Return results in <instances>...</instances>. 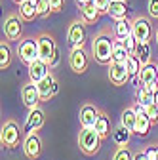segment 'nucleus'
<instances>
[{"mask_svg":"<svg viewBox=\"0 0 158 160\" xmlns=\"http://www.w3.org/2000/svg\"><path fill=\"white\" fill-rule=\"evenodd\" d=\"M112 48H114V40H111V36L103 34H97L91 42V53L93 59L101 65H109L112 63Z\"/></svg>","mask_w":158,"mask_h":160,"instance_id":"obj_1","label":"nucleus"},{"mask_svg":"<svg viewBox=\"0 0 158 160\" xmlns=\"http://www.w3.org/2000/svg\"><path fill=\"white\" fill-rule=\"evenodd\" d=\"M101 135L95 132V128H82L80 135H78V147L84 154H95L101 147Z\"/></svg>","mask_w":158,"mask_h":160,"instance_id":"obj_2","label":"nucleus"},{"mask_svg":"<svg viewBox=\"0 0 158 160\" xmlns=\"http://www.w3.org/2000/svg\"><path fill=\"white\" fill-rule=\"evenodd\" d=\"M17 55L25 65H31L34 59H38V38L21 40V42H19V48H17Z\"/></svg>","mask_w":158,"mask_h":160,"instance_id":"obj_3","label":"nucleus"},{"mask_svg":"<svg viewBox=\"0 0 158 160\" xmlns=\"http://www.w3.org/2000/svg\"><path fill=\"white\" fill-rule=\"evenodd\" d=\"M86 38H88V31H86V23L84 21H74L69 27L67 40H69V44L72 48H82L84 42H86Z\"/></svg>","mask_w":158,"mask_h":160,"instance_id":"obj_4","label":"nucleus"},{"mask_svg":"<svg viewBox=\"0 0 158 160\" xmlns=\"http://www.w3.org/2000/svg\"><path fill=\"white\" fill-rule=\"evenodd\" d=\"M0 139H2V145L8 149H13L19 145V139H21V130L15 122H6L2 126V133H0Z\"/></svg>","mask_w":158,"mask_h":160,"instance_id":"obj_5","label":"nucleus"},{"mask_svg":"<svg viewBox=\"0 0 158 160\" xmlns=\"http://www.w3.org/2000/svg\"><path fill=\"white\" fill-rule=\"evenodd\" d=\"M109 80L114 86H124L130 80V71L126 67V63H109Z\"/></svg>","mask_w":158,"mask_h":160,"instance_id":"obj_6","label":"nucleus"},{"mask_svg":"<svg viewBox=\"0 0 158 160\" xmlns=\"http://www.w3.org/2000/svg\"><path fill=\"white\" fill-rule=\"evenodd\" d=\"M55 52H57V46H55V42H53L52 36H48V34L38 36V57H40L42 61L52 63Z\"/></svg>","mask_w":158,"mask_h":160,"instance_id":"obj_7","label":"nucleus"},{"mask_svg":"<svg viewBox=\"0 0 158 160\" xmlns=\"http://www.w3.org/2000/svg\"><path fill=\"white\" fill-rule=\"evenodd\" d=\"M69 65H71V69H72L74 72H78V74L86 72V69H88V65H90L88 53H86L82 48H72V52H71V55H69Z\"/></svg>","mask_w":158,"mask_h":160,"instance_id":"obj_8","label":"nucleus"},{"mask_svg":"<svg viewBox=\"0 0 158 160\" xmlns=\"http://www.w3.org/2000/svg\"><path fill=\"white\" fill-rule=\"evenodd\" d=\"M23 151H25V156L31 158V160H36L38 156H40V152H42V141H40V137H38L36 132L27 133L25 143H23Z\"/></svg>","mask_w":158,"mask_h":160,"instance_id":"obj_9","label":"nucleus"},{"mask_svg":"<svg viewBox=\"0 0 158 160\" xmlns=\"http://www.w3.org/2000/svg\"><path fill=\"white\" fill-rule=\"evenodd\" d=\"M131 34L137 38V42H147L152 34V27H151V21L147 17H137L133 21V29H131Z\"/></svg>","mask_w":158,"mask_h":160,"instance_id":"obj_10","label":"nucleus"},{"mask_svg":"<svg viewBox=\"0 0 158 160\" xmlns=\"http://www.w3.org/2000/svg\"><path fill=\"white\" fill-rule=\"evenodd\" d=\"M36 86H38V92H40L42 101H48L50 97H53L59 92V84H57V80L52 76V72L48 76H44L40 82H36Z\"/></svg>","mask_w":158,"mask_h":160,"instance_id":"obj_11","label":"nucleus"},{"mask_svg":"<svg viewBox=\"0 0 158 160\" xmlns=\"http://www.w3.org/2000/svg\"><path fill=\"white\" fill-rule=\"evenodd\" d=\"M21 15H10L4 23V36L8 40H17L21 36V31H23V21H21Z\"/></svg>","mask_w":158,"mask_h":160,"instance_id":"obj_12","label":"nucleus"},{"mask_svg":"<svg viewBox=\"0 0 158 160\" xmlns=\"http://www.w3.org/2000/svg\"><path fill=\"white\" fill-rule=\"evenodd\" d=\"M133 109H135V112H137L135 133H137V135H147L149 130H151V126H152V120H151V116L147 114V109H145L143 105H139V103H137Z\"/></svg>","mask_w":158,"mask_h":160,"instance_id":"obj_13","label":"nucleus"},{"mask_svg":"<svg viewBox=\"0 0 158 160\" xmlns=\"http://www.w3.org/2000/svg\"><path fill=\"white\" fill-rule=\"evenodd\" d=\"M21 97H23V103H25L29 109L38 107V101H42V97H40V92H38L36 82H29V84H25V86H23V90H21Z\"/></svg>","mask_w":158,"mask_h":160,"instance_id":"obj_14","label":"nucleus"},{"mask_svg":"<svg viewBox=\"0 0 158 160\" xmlns=\"http://www.w3.org/2000/svg\"><path fill=\"white\" fill-rule=\"evenodd\" d=\"M42 124H44V111L38 109V107H34V109H31L29 114H27L23 132H25V133H32V132H36L38 128H42Z\"/></svg>","mask_w":158,"mask_h":160,"instance_id":"obj_15","label":"nucleus"},{"mask_svg":"<svg viewBox=\"0 0 158 160\" xmlns=\"http://www.w3.org/2000/svg\"><path fill=\"white\" fill-rule=\"evenodd\" d=\"M29 67V76H31V82H40V80L44 78V76H48L50 74V63H46V61H42L40 57L38 59H34V61L31 63V65H27Z\"/></svg>","mask_w":158,"mask_h":160,"instance_id":"obj_16","label":"nucleus"},{"mask_svg":"<svg viewBox=\"0 0 158 160\" xmlns=\"http://www.w3.org/2000/svg\"><path fill=\"white\" fill-rule=\"evenodd\" d=\"M99 111H97L93 105H84L80 109V124L82 128H93L95 122H97V118H99Z\"/></svg>","mask_w":158,"mask_h":160,"instance_id":"obj_17","label":"nucleus"},{"mask_svg":"<svg viewBox=\"0 0 158 160\" xmlns=\"http://www.w3.org/2000/svg\"><path fill=\"white\" fill-rule=\"evenodd\" d=\"M139 76H141V82H143L145 86H152V84H156V82H158V65L145 63V65L141 67Z\"/></svg>","mask_w":158,"mask_h":160,"instance_id":"obj_18","label":"nucleus"},{"mask_svg":"<svg viewBox=\"0 0 158 160\" xmlns=\"http://www.w3.org/2000/svg\"><path fill=\"white\" fill-rule=\"evenodd\" d=\"M80 13H82V21L84 23H95L97 19H99V15H101L99 8H97V4L93 0L88 2V4H84V6H80Z\"/></svg>","mask_w":158,"mask_h":160,"instance_id":"obj_19","label":"nucleus"},{"mask_svg":"<svg viewBox=\"0 0 158 160\" xmlns=\"http://www.w3.org/2000/svg\"><path fill=\"white\" fill-rule=\"evenodd\" d=\"M128 2H126V0H112V2H111V6H109V15L112 17V19H116V21H118V19H124L126 15H128Z\"/></svg>","mask_w":158,"mask_h":160,"instance_id":"obj_20","label":"nucleus"},{"mask_svg":"<svg viewBox=\"0 0 158 160\" xmlns=\"http://www.w3.org/2000/svg\"><path fill=\"white\" fill-rule=\"evenodd\" d=\"M19 15H21L25 21H32L34 17H38L36 2H32V0H23V2L19 4Z\"/></svg>","mask_w":158,"mask_h":160,"instance_id":"obj_21","label":"nucleus"},{"mask_svg":"<svg viewBox=\"0 0 158 160\" xmlns=\"http://www.w3.org/2000/svg\"><path fill=\"white\" fill-rule=\"evenodd\" d=\"M137 103L139 105H143V107H149V105H152L154 103V90L151 88V86H141V88H137Z\"/></svg>","mask_w":158,"mask_h":160,"instance_id":"obj_22","label":"nucleus"},{"mask_svg":"<svg viewBox=\"0 0 158 160\" xmlns=\"http://www.w3.org/2000/svg\"><path fill=\"white\" fill-rule=\"evenodd\" d=\"M130 55H131V53L126 50V46H124L122 40H114V48H112V61H116V63H126Z\"/></svg>","mask_w":158,"mask_h":160,"instance_id":"obj_23","label":"nucleus"},{"mask_svg":"<svg viewBox=\"0 0 158 160\" xmlns=\"http://www.w3.org/2000/svg\"><path fill=\"white\" fill-rule=\"evenodd\" d=\"M131 29H133V23H130L126 17H124V19H118L116 25H114V36H116L118 40H124L126 36L131 34Z\"/></svg>","mask_w":158,"mask_h":160,"instance_id":"obj_24","label":"nucleus"},{"mask_svg":"<svg viewBox=\"0 0 158 160\" xmlns=\"http://www.w3.org/2000/svg\"><path fill=\"white\" fill-rule=\"evenodd\" d=\"M135 124H137L135 109H124L122 111V126H126L131 133H135Z\"/></svg>","mask_w":158,"mask_h":160,"instance_id":"obj_25","label":"nucleus"},{"mask_svg":"<svg viewBox=\"0 0 158 160\" xmlns=\"http://www.w3.org/2000/svg\"><path fill=\"white\" fill-rule=\"evenodd\" d=\"M130 135H131V132H130L126 126H120V128H116V130L112 132V139H114V143H116V145H120V147H126V145H128Z\"/></svg>","mask_w":158,"mask_h":160,"instance_id":"obj_26","label":"nucleus"},{"mask_svg":"<svg viewBox=\"0 0 158 160\" xmlns=\"http://www.w3.org/2000/svg\"><path fill=\"white\" fill-rule=\"evenodd\" d=\"M95 132L99 133L101 137H107L109 133H111V120H109V116L107 114H99V118H97V122H95Z\"/></svg>","mask_w":158,"mask_h":160,"instance_id":"obj_27","label":"nucleus"},{"mask_svg":"<svg viewBox=\"0 0 158 160\" xmlns=\"http://www.w3.org/2000/svg\"><path fill=\"white\" fill-rule=\"evenodd\" d=\"M126 67H128V71H130V76H135V74L141 72L143 63H141V59L137 57L135 53H131V55L128 57V61H126Z\"/></svg>","mask_w":158,"mask_h":160,"instance_id":"obj_28","label":"nucleus"},{"mask_svg":"<svg viewBox=\"0 0 158 160\" xmlns=\"http://www.w3.org/2000/svg\"><path fill=\"white\" fill-rule=\"evenodd\" d=\"M135 55L141 59V63H149V59H151V44H149V40L147 42H139L137 44V50H135Z\"/></svg>","mask_w":158,"mask_h":160,"instance_id":"obj_29","label":"nucleus"},{"mask_svg":"<svg viewBox=\"0 0 158 160\" xmlns=\"http://www.w3.org/2000/svg\"><path fill=\"white\" fill-rule=\"evenodd\" d=\"M10 61H12V50L6 42H2L0 44V69L4 71L10 65Z\"/></svg>","mask_w":158,"mask_h":160,"instance_id":"obj_30","label":"nucleus"},{"mask_svg":"<svg viewBox=\"0 0 158 160\" xmlns=\"http://www.w3.org/2000/svg\"><path fill=\"white\" fill-rule=\"evenodd\" d=\"M36 10H38V15H40V17H46L50 12H53L50 0H38V2H36Z\"/></svg>","mask_w":158,"mask_h":160,"instance_id":"obj_31","label":"nucleus"},{"mask_svg":"<svg viewBox=\"0 0 158 160\" xmlns=\"http://www.w3.org/2000/svg\"><path fill=\"white\" fill-rule=\"evenodd\" d=\"M122 42H124V46H126V50H128L130 53H135V50H137V44H139V42H137V38H135L133 34L126 36V38L122 40Z\"/></svg>","mask_w":158,"mask_h":160,"instance_id":"obj_32","label":"nucleus"},{"mask_svg":"<svg viewBox=\"0 0 158 160\" xmlns=\"http://www.w3.org/2000/svg\"><path fill=\"white\" fill-rule=\"evenodd\" d=\"M112 160H133V156L130 154V151H128V147H120L116 152H114V156H112Z\"/></svg>","mask_w":158,"mask_h":160,"instance_id":"obj_33","label":"nucleus"},{"mask_svg":"<svg viewBox=\"0 0 158 160\" xmlns=\"http://www.w3.org/2000/svg\"><path fill=\"white\" fill-rule=\"evenodd\" d=\"M147 10H149V15L151 17H156L158 19V0H149Z\"/></svg>","mask_w":158,"mask_h":160,"instance_id":"obj_34","label":"nucleus"},{"mask_svg":"<svg viewBox=\"0 0 158 160\" xmlns=\"http://www.w3.org/2000/svg\"><path fill=\"white\" fill-rule=\"evenodd\" d=\"M145 109H147V114L151 116L152 122H158V105L152 103V105H149V107H145Z\"/></svg>","mask_w":158,"mask_h":160,"instance_id":"obj_35","label":"nucleus"},{"mask_svg":"<svg viewBox=\"0 0 158 160\" xmlns=\"http://www.w3.org/2000/svg\"><path fill=\"white\" fill-rule=\"evenodd\" d=\"M93 2L97 4V8H99V12H101V13H107L112 0H93Z\"/></svg>","mask_w":158,"mask_h":160,"instance_id":"obj_36","label":"nucleus"},{"mask_svg":"<svg viewBox=\"0 0 158 160\" xmlns=\"http://www.w3.org/2000/svg\"><path fill=\"white\" fill-rule=\"evenodd\" d=\"M145 152H147L149 160H158V145H152V147H149Z\"/></svg>","mask_w":158,"mask_h":160,"instance_id":"obj_37","label":"nucleus"},{"mask_svg":"<svg viewBox=\"0 0 158 160\" xmlns=\"http://www.w3.org/2000/svg\"><path fill=\"white\" fill-rule=\"evenodd\" d=\"M50 4H52V10H53V12H61L65 0H50Z\"/></svg>","mask_w":158,"mask_h":160,"instance_id":"obj_38","label":"nucleus"},{"mask_svg":"<svg viewBox=\"0 0 158 160\" xmlns=\"http://www.w3.org/2000/svg\"><path fill=\"white\" fill-rule=\"evenodd\" d=\"M59 61H61V53H59V48H57V52H55V55H53V59H52L50 67H52V69H53V67H57V65H59Z\"/></svg>","mask_w":158,"mask_h":160,"instance_id":"obj_39","label":"nucleus"},{"mask_svg":"<svg viewBox=\"0 0 158 160\" xmlns=\"http://www.w3.org/2000/svg\"><path fill=\"white\" fill-rule=\"evenodd\" d=\"M133 160H149V156H147V152H135Z\"/></svg>","mask_w":158,"mask_h":160,"instance_id":"obj_40","label":"nucleus"},{"mask_svg":"<svg viewBox=\"0 0 158 160\" xmlns=\"http://www.w3.org/2000/svg\"><path fill=\"white\" fill-rule=\"evenodd\" d=\"M151 88H152V90H154V103H156V105H158V82H156V84H152V86H151Z\"/></svg>","mask_w":158,"mask_h":160,"instance_id":"obj_41","label":"nucleus"},{"mask_svg":"<svg viewBox=\"0 0 158 160\" xmlns=\"http://www.w3.org/2000/svg\"><path fill=\"white\" fill-rule=\"evenodd\" d=\"M88 2H91V0H76L78 6H84V4H88Z\"/></svg>","mask_w":158,"mask_h":160,"instance_id":"obj_42","label":"nucleus"},{"mask_svg":"<svg viewBox=\"0 0 158 160\" xmlns=\"http://www.w3.org/2000/svg\"><path fill=\"white\" fill-rule=\"evenodd\" d=\"M13 2H15V4H21V2H23V0H13Z\"/></svg>","mask_w":158,"mask_h":160,"instance_id":"obj_43","label":"nucleus"},{"mask_svg":"<svg viewBox=\"0 0 158 160\" xmlns=\"http://www.w3.org/2000/svg\"><path fill=\"white\" fill-rule=\"evenodd\" d=\"M156 44H158V31H156Z\"/></svg>","mask_w":158,"mask_h":160,"instance_id":"obj_44","label":"nucleus"},{"mask_svg":"<svg viewBox=\"0 0 158 160\" xmlns=\"http://www.w3.org/2000/svg\"><path fill=\"white\" fill-rule=\"evenodd\" d=\"M32 2H38V0H32Z\"/></svg>","mask_w":158,"mask_h":160,"instance_id":"obj_45","label":"nucleus"}]
</instances>
